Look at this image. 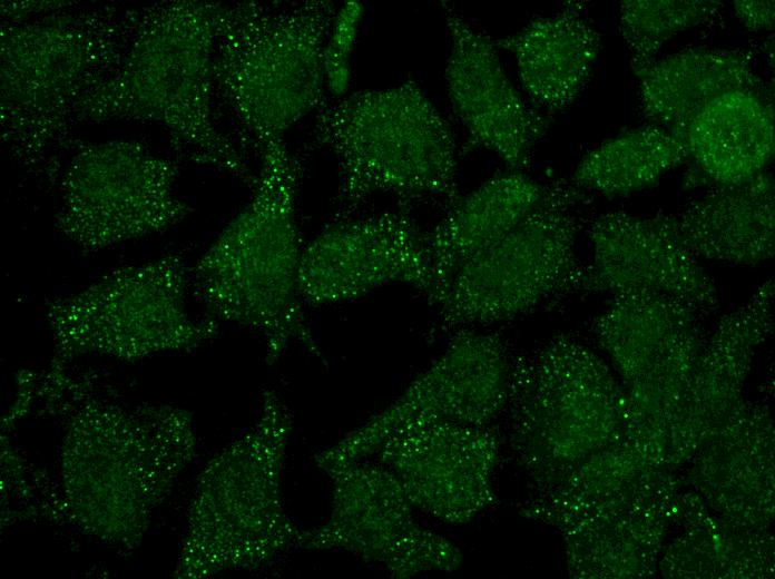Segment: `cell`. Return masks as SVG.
Listing matches in <instances>:
<instances>
[{
  "instance_id": "1",
  "label": "cell",
  "mask_w": 775,
  "mask_h": 579,
  "mask_svg": "<svg viewBox=\"0 0 775 579\" xmlns=\"http://www.w3.org/2000/svg\"><path fill=\"white\" fill-rule=\"evenodd\" d=\"M222 3L176 0L138 10L117 69L77 105L75 121L156 122L184 158L253 187L256 175L213 114V62Z\"/></svg>"
},
{
  "instance_id": "2",
  "label": "cell",
  "mask_w": 775,
  "mask_h": 579,
  "mask_svg": "<svg viewBox=\"0 0 775 579\" xmlns=\"http://www.w3.org/2000/svg\"><path fill=\"white\" fill-rule=\"evenodd\" d=\"M259 158L251 199L190 268V288L213 320L261 333L268 363L293 342L324 360L300 294L303 164L284 140L268 144Z\"/></svg>"
},
{
  "instance_id": "3",
  "label": "cell",
  "mask_w": 775,
  "mask_h": 579,
  "mask_svg": "<svg viewBox=\"0 0 775 579\" xmlns=\"http://www.w3.org/2000/svg\"><path fill=\"white\" fill-rule=\"evenodd\" d=\"M137 17L106 6L2 21L1 140L27 170L59 178L77 105L117 69Z\"/></svg>"
},
{
  "instance_id": "4",
  "label": "cell",
  "mask_w": 775,
  "mask_h": 579,
  "mask_svg": "<svg viewBox=\"0 0 775 579\" xmlns=\"http://www.w3.org/2000/svg\"><path fill=\"white\" fill-rule=\"evenodd\" d=\"M314 140L337 163V218L374 195L394 196L406 207L434 198L450 207L461 197L453 129L413 80L325 102Z\"/></svg>"
},
{
  "instance_id": "5",
  "label": "cell",
  "mask_w": 775,
  "mask_h": 579,
  "mask_svg": "<svg viewBox=\"0 0 775 579\" xmlns=\"http://www.w3.org/2000/svg\"><path fill=\"white\" fill-rule=\"evenodd\" d=\"M335 14L333 2L318 0L223 4L215 94L258 155L326 102L325 48Z\"/></svg>"
},
{
  "instance_id": "6",
  "label": "cell",
  "mask_w": 775,
  "mask_h": 579,
  "mask_svg": "<svg viewBox=\"0 0 775 579\" xmlns=\"http://www.w3.org/2000/svg\"><path fill=\"white\" fill-rule=\"evenodd\" d=\"M509 440L529 473L553 488L604 443L627 399L602 360L568 334L511 361Z\"/></svg>"
},
{
  "instance_id": "7",
  "label": "cell",
  "mask_w": 775,
  "mask_h": 579,
  "mask_svg": "<svg viewBox=\"0 0 775 579\" xmlns=\"http://www.w3.org/2000/svg\"><path fill=\"white\" fill-rule=\"evenodd\" d=\"M587 192L556 179L536 207L511 230L468 259L438 304L447 328L509 321L543 301L579 291L583 274L577 255Z\"/></svg>"
},
{
  "instance_id": "8",
  "label": "cell",
  "mask_w": 775,
  "mask_h": 579,
  "mask_svg": "<svg viewBox=\"0 0 775 579\" xmlns=\"http://www.w3.org/2000/svg\"><path fill=\"white\" fill-rule=\"evenodd\" d=\"M179 166L134 139L75 146L59 175L57 230L84 253L165 232L192 208L176 194Z\"/></svg>"
},
{
  "instance_id": "9",
  "label": "cell",
  "mask_w": 775,
  "mask_h": 579,
  "mask_svg": "<svg viewBox=\"0 0 775 579\" xmlns=\"http://www.w3.org/2000/svg\"><path fill=\"white\" fill-rule=\"evenodd\" d=\"M292 419L273 390L257 423L223 462L200 504L195 568L263 566L293 546L301 530L283 501V472Z\"/></svg>"
},
{
  "instance_id": "10",
  "label": "cell",
  "mask_w": 775,
  "mask_h": 579,
  "mask_svg": "<svg viewBox=\"0 0 775 579\" xmlns=\"http://www.w3.org/2000/svg\"><path fill=\"white\" fill-rule=\"evenodd\" d=\"M190 268L168 254L115 268L78 292L46 304L63 344L136 354L149 347H189L212 336L217 321L187 310Z\"/></svg>"
},
{
  "instance_id": "11",
  "label": "cell",
  "mask_w": 775,
  "mask_h": 579,
  "mask_svg": "<svg viewBox=\"0 0 775 579\" xmlns=\"http://www.w3.org/2000/svg\"><path fill=\"white\" fill-rule=\"evenodd\" d=\"M511 361L502 337L458 330L443 352L386 408L315 460L323 470L363 461L393 435L436 422L490 425L506 410Z\"/></svg>"
},
{
  "instance_id": "12",
  "label": "cell",
  "mask_w": 775,
  "mask_h": 579,
  "mask_svg": "<svg viewBox=\"0 0 775 579\" xmlns=\"http://www.w3.org/2000/svg\"><path fill=\"white\" fill-rule=\"evenodd\" d=\"M325 472L332 481L330 514L318 527L301 530L297 547L345 551L398 579L460 567V549L416 521L414 507L386 467L363 460Z\"/></svg>"
},
{
  "instance_id": "13",
  "label": "cell",
  "mask_w": 775,
  "mask_h": 579,
  "mask_svg": "<svg viewBox=\"0 0 775 579\" xmlns=\"http://www.w3.org/2000/svg\"><path fill=\"white\" fill-rule=\"evenodd\" d=\"M391 284L410 285L434 304L424 234L406 206L336 218L304 245L300 268L304 304L351 302Z\"/></svg>"
},
{
  "instance_id": "14",
  "label": "cell",
  "mask_w": 775,
  "mask_h": 579,
  "mask_svg": "<svg viewBox=\"0 0 775 579\" xmlns=\"http://www.w3.org/2000/svg\"><path fill=\"white\" fill-rule=\"evenodd\" d=\"M500 439L490 425L436 422L406 429L377 451L414 509L464 524L496 501Z\"/></svg>"
},
{
  "instance_id": "15",
  "label": "cell",
  "mask_w": 775,
  "mask_h": 579,
  "mask_svg": "<svg viewBox=\"0 0 775 579\" xmlns=\"http://www.w3.org/2000/svg\"><path fill=\"white\" fill-rule=\"evenodd\" d=\"M450 52L444 78L447 94L467 135V148L498 156L509 170L531 163L549 118L521 97L500 60L496 40L443 4Z\"/></svg>"
},
{
  "instance_id": "16",
  "label": "cell",
  "mask_w": 775,
  "mask_h": 579,
  "mask_svg": "<svg viewBox=\"0 0 775 579\" xmlns=\"http://www.w3.org/2000/svg\"><path fill=\"white\" fill-rule=\"evenodd\" d=\"M588 236L591 261L585 265L579 291L610 295L647 291L703 311L718 305L715 282L684 245L675 215L608 212L592 220Z\"/></svg>"
},
{
  "instance_id": "17",
  "label": "cell",
  "mask_w": 775,
  "mask_h": 579,
  "mask_svg": "<svg viewBox=\"0 0 775 579\" xmlns=\"http://www.w3.org/2000/svg\"><path fill=\"white\" fill-rule=\"evenodd\" d=\"M567 2L559 11L537 17L496 40L516 61L520 84L532 104L548 112L568 108L587 86L601 49V36Z\"/></svg>"
},
{
  "instance_id": "18",
  "label": "cell",
  "mask_w": 775,
  "mask_h": 579,
  "mask_svg": "<svg viewBox=\"0 0 775 579\" xmlns=\"http://www.w3.org/2000/svg\"><path fill=\"white\" fill-rule=\"evenodd\" d=\"M678 234L698 257L757 265L775 254V185L763 170L744 180L714 186L675 215Z\"/></svg>"
},
{
  "instance_id": "19",
  "label": "cell",
  "mask_w": 775,
  "mask_h": 579,
  "mask_svg": "<svg viewBox=\"0 0 775 579\" xmlns=\"http://www.w3.org/2000/svg\"><path fill=\"white\" fill-rule=\"evenodd\" d=\"M546 190L522 171L496 174L465 196L424 234L438 305L454 273L471 257L485 249L540 202Z\"/></svg>"
},
{
  "instance_id": "20",
  "label": "cell",
  "mask_w": 775,
  "mask_h": 579,
  "mask_svg": "<svg viewBox=\"0 0 775 579\" xmlns=\"http://www.w3.org/2000/svg\"><path fill=\"white\" fill-rule=\"evenodd\" d=\"M637 77L644 117L683 144L690 120L714 98L732 90H766L752 53L742 49H686L655 61Z\"/></svg>"
},
{
  "instance_id": "21",
  "label": "cell",
  "mask_w": 775,
  "mask_h": 579,
  "mask_svg": "<svg viewBox=\"0 0 775 579\" xmlns=\"http://www.w3.org/2000/svg\"><path fill=\"white\" fill-rule=\"evenodd\" d=\"M685 145L702 178L714 186L752 177L774 155L773 102L757 91L725 92L694 116Z\"/></svg>"
},
{
  "instance_id": "22",
  "label": "cell",
  "mask_w": 775,
  "mask_h": 579,
  "mask_svg": "<svg viewBox=\"0 0 775 579\" xmlns=\"http://www.w3.org/2000/svg\"><path fill=\"white\" fill-rule=\"evenodd\" d=\"M774 293L769 278L744 304L722 316L695 362L681 419H730L745 406L743 384L756 346L773 327Z\"/></svg>"
},
{
  "instance_id": "23",
  "label": "cell",
  "mask_w": 775,
  "mask_h": 579,
  "mask_svg": "<svg viewBox=\"0 0 775 579\" xmlns=\"http://www.w3.org/2000/svg\"><path fill=\"white\" fill-rule=\"evenodd\" d=\"M704 312L683 300L647 291L611 295L593 332L617 365L626 387L660 362L699 325Z\"/></svg>"
},
{
  "instance_id": "24",
  "label": "cell",
  "mask_w": 775,
  "mask_h": 579,
  "mask_svg": "<svg viewBox=\"0 0 775 579\" xmlns=\"http://www.w3.org/2000/svg\"><path fill=\"white\" fill-rule=\"evenodd\" d=\"M688 159L685 144L667 129L648 125L611 138L587 153L570 181L607 197L628 195L657 183Z\"/></svg>"
},
{
  "instance_id": "25",
  "label": "cell",
  "mask_w": 775,
  "mask_h": 579,
  "mask_svg": "<svg viewBox=\"0 0 775 579\" xmlns=\"http://www.w3.org/2000/svg\"><path fill=\"white\" fill-rule=\"evenodd\" d=\"M723 3L717 0H622L620 33L629 49L636 76L655 62L661 47L677 33L712 20Z\"/></svg>"
},
{
  "instance_id": "26",
  "label": "cell",
  "mask_w": 775,
  "mask_h": 579,
  "mask_svg": "<svg viewBox=\"0 0 775 579\" xmlns=\"http://www.w3.org/2000/svg\"><path fill=\"white\" fill-rule=\"evenodd\" d=\"M363 18V6L351 1L336 11L325 48L326 81L337 92L346 89L350 79V57L353 51L360 24Z\"/></svg>"
},
{
  "instance_id": "27",
  "label": "cell",
  "mask_w": 775,
  "mask_h": 579,
  "mask_svg": "<svg viewBox=\"0 0 775 579\" xmlns=\"http://www.w3.org/2000/svg\"><path fill=\"white\" fill-rule=\"evenodd\" d=\"M735 16L749 31H771L775 26V2L773 0H735Z\"/></svg>"
},
{
  "instance_id": "28",
  "label": "cell",
  "mask_w": 775,
  "mask_h": 579,
  "mask_svg": "<svg viewBox=\"0 0 775 579\" xmlns=\"http://www.w3.org/2000/svg\"><path fill=\"white\" fill-rule=\"evenodd\" d=\"M73 3L69 1H2L0 8L3 21H22L73 7Z\"/></svg>"
}]
</instances>
